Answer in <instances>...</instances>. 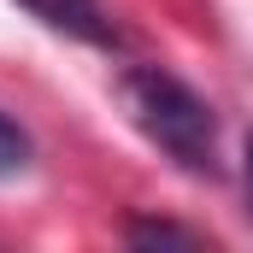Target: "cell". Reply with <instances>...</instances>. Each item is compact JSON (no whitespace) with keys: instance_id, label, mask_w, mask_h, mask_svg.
I'll return each mask as SVG.
<instances>
[{"instance_id":"1","label":"cell","mask_w":253,"mask_h":253,"mask_svg":"<svg viewBox=\"0 0 253 253\" xmlns=\"http://www.w3.org/2000/svg\"><path fill=\"white\" fill-rule=\"evenodd\" d=\"M118 100H124L129 124L177 171H189V177H218L224 171V159H218V112L177 71H165V65H124L118 71Z\"/></svg>"},{"instance_id":"2","label":"cell","mask_w":253,"mask_h":253,"mask_svg":"<svg viewBox=\"0 0 253 253\" xmlns=\"http://www.w3.org/2000/svg\"><path fill=\"white\" fill-rule=\"evenodd\" d=\"M42 30L71 36L83 47H118V24L106 12V0H18Z\"/></svg>"},{"instance_id":"3","label":"cell","mask_w":253,"mask_h":253,"mask_svg":"<svg viewBox=\"0 0 253 253\" xmlns=\"http://www.w3.org/2000/svg\"><path fill=\"white\" fill-rule=\"evenodd\" d=\"M30 153H36V147H30V135H24V124L0 112V183L24 177V171H30Z\"/></svg>"},{"instance_id":"4","label":"cell","mask_w":253,"mask_h":253,"mask_svg":"<svg viewBox=\"0 0 253 253\" xmlns=\"http://www.w3.org/2000/svg\"><path fill=\"white\" fill-rule=\"evenodd\" d=\"M129 242H200V230H183V224H129Z\"/></svg>"},{"instance_id":"5","label":"cell","mask_w":253,"mask_h":253,"mask_svg":"<svg viewBox=\"0 0 253 253\" xmlns=\"http://www.w3.org/2000/svg\"><path fill=\"white\" fill-rule=\"evenodd\" d=\"M248 212H253V135H248Z\"/></svg>"}]
</instances>
